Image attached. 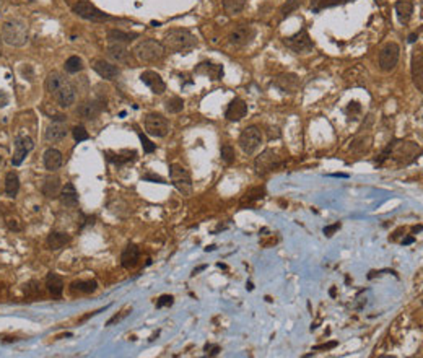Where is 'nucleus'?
Wrapping results in <instances>:
<instances>
[{
	"label": "nucleus",
	"instance_id": "f257e3e1",
	"mask_svg": "<svg viewBox=\"0 0 423 358\" xmlns=\"http://www.w3.org/2000/svg\"><path fill=\"white\" fill-rule=\"evenodd\" d=\"M47 93L54 96L60 108H70L75 103V88L73 85L65 80L59 72H51L46 78Z\"/></svg>",
	"mask_w": 423,
	"mask_h": 358
},
{
	"label": "nucleus",
	"instance_id": "f03ea898",
	"mask_svg": "<svg viewBox=\"0 0 423 358\" xmlns=\"http://www.w3.org/2000/svg\"><path fill=\"white\" fill-rule=\"evenodd\" d=\"M163 46L165 49H170L173 52L188 54L197 46V39L191 31H188V29L176 28V29H170V31L165 34Z\"/></svg>",
	"mask_w": 423,
	"mask_h": 358
},
{
	"label": "nucleus",
	"instance_id": "7ed1b4c3",
	"mask_svg": "<svg viewBox=\"0 0 423 358\" xmlns=\"http://www.w3.org/2000/svg\"><path fill=\"white\" fill-rule=\"evenodd\" d=\"M393 157L396 162L409 165L417 160V157L420 155V147L415 144V142H396V144H391L388 147V150L384 152L383 158L386 157Z\"/></svg>",
	"mask_w": 423,
	"mask_h": 358
},
{
	"label": "nucleus",
	"instance_id": "20e7f679",
	"mask_svg": "<svg viewBox=\"0 0 423 358\" xmlns=\"http://www.w3.org/2000/svg\"><path fill=\"white\" fill-rule=\"evenodd\" d=\"M134 54L140 62H158L165 57L166 49L157 39H145L134 47Z\"/></svg>",
	"mask_w": 423,
	"mask_h": 358
},
{
	"label": "nucleus",
	"instance_id": "39448f33",
	"mask_svg": "<svg viewBox=\"0 0 423 358\" xmlns=\"http://www.w3.org/2000/svg\"><path fill=\"white\" fill-rule=\"evenodd\" d=\"M2 39L10 46L20 47L28 39V28L23 21L10 20L2 24Z\"/></svg>",
	"mask_w": 423,
	"mask_h": 358
},
{
	"label": "nucleus",
	"instance_id": "423d86ee",
	"mask_svg": "<svg viewBox=\"0 0 423 358\" xmlns=\"http://www.w3.org/2000/svg\"><path fill=\"white\" fill-rule=\"evenodd\" d=\"M170 178H171V182L174 184V187H176L183 195L192 194V179H191L189 171L186 170L183 165L173 163L170 166Z\"/></svg>",
	"mask_w": 423,
	"mask_h": 358
},
{
	"label": "nucleus",
	"instance_id": "0eeeda50",
	"mask_svg": "<svg viewBox=\"0 0 423 358\" xmlns=\"http://www.w3.org/2000/svg\"><path fill=\"white\" fill-rule=\"evenodd\" d=\"M238 142H239V147L242 152L247 153V155H252V153L260 147V144H262V132H260V129L256 126L246 127L244 131L241 132Z\"/></svg>",
	"mask_w": 423,
	"mask_h": 358
},
{
	"label": "nucleus",
	"instance_id": "6e6552de",
	"mask_svg": "<svg viewBox=\"0 0 423 358\" xmlns=\"http://www.w3.org/2000/svg\"><path fill=\"white\" fill-rule=\"evenodd\" d=\"M283 44L287 46L288 49H291L295 54H308L314 49L313 41H311L309 34L306 29H300L296 34L290 36V38H285L283 39Z\"/></svg>",
	"mask_w": 423,
	"mask_h": 358
},
{
	"label": "nucleus",
	"instance_id": "1a4fd4ad",
	"mask_svg": "<svg viewBox=\"0 0 423 358\" xmlns=\"http://www.w3.org/2000/svg\"><path fill=\"white\" fill-rule=\"evenodd\" d=\"M401 57V47L396 42H389L383 47V51L379 52V67L384 72H391L396 69L397 62Z\"/></svg>",
	"mask_w": 423,
	"mask_h": 358
},
{
	"label": "nucleus",
	"instance_id": "9d476101",
	"mask_svg": "<svg viewBox=\"0 0 423 358\" xmlns=\"http://www.w3.org/2000/svg\"><path fill=\"white\" fill-rule=\"evenodd\" d=\"M73 11L78 15L85 18V20H90V21H108V20H116L114 16H109L106 15L104 11H101L99 8H96L95 5L90 3V2H78L75 7H73Z\"/></svg>",
	"mask_w": 423,
	"mask_h": 358
},
{
	"label": "nucleus",
	"instance_id": "9b49d317",
	"mask_svg": "<svg viewBox=\"0 0 423 358\" xmlns=\"http://www.w3.org/2000/svg\"><path fill=\"white\" fill-rule=\"evenodd\" d=\"M145 131L148 135H153V137H165L170 132V122L161 114L152 113L145 119Z\"/></svg>",
	"mask_w": 423,
	"mask_h": 358
},
{
	"label": "nucleus",
	"instance_id": "f8f14e48",
	"mask_svg": "<svg viewBox=\"0 0 423 358\" xmlns=\"http://www.w3.org/2000/svg\"><path fill=\"white\" fill-rule=\"evenodd\" d=\"M256 171H257V175H267V173H270V171H273V170H277V168H280V166H282L283 163H282V160H280L278 157H277V153L273 152V150H265L264 153H260V155L257 157V160H256Z\"/></svg>",
	"mask_w": 423,
	"mask_h": 358
},
{
	"label": "nucleus",
	"instance_id": "ddd939ff",
	"mask_svg": "<svg viewBox=\"0 0 423 358\" xmlns=\"http://www.w3.org/2000/svg\"><path fill=\"white\" fill-rule=\"evenodd\" d=\"M254 36H256V31H254L252 26H249V24H238V26H234L231 29V33L228 34V41H229V44H233L236 47H242V46L249 44L254 39Z\"/></svg>",
	"mask_w": 423,
	"mask_h": 358
},
{
	"label": "nucleus",
	"instance_id": "4468645a",
	"mask_svg": "<svg viewBox=\"0 0 423 358\" xmlns=\"http://www.w3.org/2000/svg\"><path fill=\"white\" fill-rule=\"evenodd\" d=\"M34 148V142L28 135H16L15 137V153L13 158H11V165L13 166H20L23 163V160L26 158L28 153Z\"/></svg>",
	"mask_w": 423,
	"mask_h": 358
},
{
	"label": "nucleus",
	"instance_id": "2eb2a0df",
	"mask_svg": "<svg viewBox=\"0 0 423 358\" xmlns=\"http://www.w3.org/2000/svg\"><path fill=\"white\" fill-rule=\"evenodd\" d=\"M68 134V127H67V122L65 119H54L51 124L47 126L46 132H44V139L47 142H60L67 137Z\"/></svg>",
	"mask_w": 423,
	"mask_h": 358
},
{
	"label": "nucleus",
	"instance_id": "dca6fc26",
	"mask_svg": "<svg viewBox=\"0 0 423 358\" xmlns=\"http://www.w3.org/2000/svg\"><path fill=\"white\" fill-rule=\"evenodd\" d=\"M140 80L148 86V88L152 90V93H155V95H163L165 91H166L165 80L161 78V75H160V73H157V72L147 70V72H144L140 75Z\"/></svg>",
	"mask_w": 423,
	"mask_h": 358
},
{
	"label": "nucleus",
	"instance_id": "f3484780",
	"mask_svg": "<svg viewBox=\"0 0 423 358\" xmlns=\"http://www.w3.org/2000/svg\"><path fill=\"white\" fill-rule=\"evenodd\" d=\"M273 85H275L282 93L293 95L298 91V88H300V78H298V75H295V73H283V75L277 77Z\"/></svg>",
	"mask_w": 423,
	"mask_h": 358
},
{
	"label": "nucleus",
	"instance_id": "a211bd4d",
	"mask_svg": "<svg viewBox=\"0 0 423 358\" xmlns=\"http://www.w3.org/2000/svg\"><path fill=\"white\" fill-rule=\"evenodd\" d=\"M101 111H103V103L93 100V101H85L80 104L77 108V114L82 117V119L91 121V119H96V117L101 114Z\"/></svg>",
	"mask_w": 423,
	"mask_h": 358
},
{
	"label": "nucleus",
	"instance_id": "6ab92c4d",
	"mask_svg": "<svg viewBox=\"0 0 423 358\" xmlns=\"http://www.w3.org/2000/svg\"><path fill=\"white\" fill-rule=\"evenodd\" d=\"M246 114H247V104H246V101H242L241 98H234V100L228 104L225 117H226L228 121H231V122H238Z\"/></svg>",
	"mask_w": 423,
	"mask_h": 358
},
{
	"label": "nucleus",
	"instance_id": "aec40b11",
	"mask_svg": "<svg viewBox=\"0 0 423 358\" xmlns=\"http://www.w3.org/2000/svg\"><path fill=\"white\" fill-rule=\"evenodd\" d=\"M93 69H95V72L98 73L99 77L104 78V80H114L119 77V67L111 64V62H106V60H96L95 65H93Z\"/></svg>",
	"mask_w": 423,
	"mask_h": 358
},
{
	"label": "nucleus",
	"instance_id": "412c9836",
	"mask_svg": "<svg viewBox=\"0 0 423 358\" xmlns=\"http://www.w3.org/2000/svg\"><path fill=\"white\" fill-rule=\"evenodd\" d=\"M415 0H397L396 2V13L402 24H407L414 15Z\"/></svg>",
	"mask_w": 423,
	"mask_h": 358
},
{
	"label": "nucleus",
	"instance_id": "4be33fe9",
	"mask_svg": "<svg viewBox=\"0 0 423 358\" xmlns=\"http://www.w3.org/2000/svg\"><path fill=\"white\" fill-rule=\"evenodd\" d=\"M140 259V249L139 246L135 244H127V248L122 251L121 254V264L124 269H132L137 265V262H139Z\"/></svg>",
	"mask_w": 423,
	"mask_h": 358
},
{
	"label": "nucleus",
	"instance_id": "5701e85b",
	"mask_svg": "<svg viewBox=\"0 0 423 358\" xmlns=\"http://www.w3.org/2000/svg\"><path fill=\"white\" fill-rule=\"evenodd\" d=\"M60 202H62V205L68 207V208H75L78 205V194L72 182H67L65 186L60 189Z\"/></svg>",
	"mask_w": 423,
	"mask_h": 358
},
{
	"label": "nucleus",
	"instance_id": "b1692460",
	"mask_svg": "<svg viewBox=\"0 0 423 358\" xmlns=\"http://www.w3.org/2000/svg\"><path fill=\"white\" fill-rule=\"evenodd\" d=\"M44 166L47 171H57L62 166V153L57 148H47L44 152Z\"/></svg>",
	"mask_w": 423,
	"mask_h": 358
},
{
	"label": "nucleus",
	"instance_id": "393cba45",
	"mask_svg": "<svg viewBox=\"0 0 423 358\" xmlns=\"http://www.w3.org/2000/svg\"><path fill=\"white\" fill-rule=\"evenodd\" d=\"M108 55L119 64H126L129 60V51L122 42H111L108 47Z\"/></svg>",
	"mask_w": 423,
	"mask_h": 358
},
{
	"label": "nucleus",
	"instance_id": "a878e982",
	"mask_svg": "<svg viewBox=\"0 0 423 358\" xmlns=\"http://www.w3.org/2000/svg\"><path fill=\"white\" fill-rule=\"evenodd\" d=\"M41 192L46 197H57L60 194V179L57 176H46L41 184Z\"/></svg>",
	"mask_w": 423,
	"mask_h": 358
},
{
	"label": "nucleus",
	"instance_id": "bb28decb",
	"mask_svg": "<svg viewBox=\"0 0 423 358\" xmlns=\"http://www.w3.org/2000/svg\"><path fill=\"white\" fill-rule=\"evenodd\" d=\"M197 73L207 75L212 80H221L223 78V65L220 64H212V62H202L197 67Z\"/></svg>",
	"mask_w": 423,
	"mask_h": 358
},
{
	"label": "nucleus",
	"instance_id": "cd10ccee",
	"mask_svg": "<svg viewBox=\"0 0 423 358\" xmlns=\"http://www.w3.org/2000/svg\"><path fill=\"white\" fill-rule=\"evenodd\" d=\"M46 287L52 296H60L64 293V280L55 272H49L46 277Z\"/></svg>",
	"mask_w": 423,
	"mask_h": 358
},
{
	"label": "nucleus",
	"instance_id": "c85d7f7f",
	"mask_svg": "<svg viewBox=\"0 0 423 358\" xmlns=\"http://www.w3.org/2000/svg\"><path fill=\"white\" fill-rule=\"evenodd\" d=\"M70 243V236L67 233H59V231H52L47 236V246L51 251H59L64 246H67Z\"/></svg>",
	"mask_w": 423,
	"mask_h": 358
},
{
	"label": "nucleus",
	"instance_id": "c756f323",
	"mask_svg": "<svg viewBox=\"0 0 423 358\" xmlns=\"http://www.w3.org/2000/svg\"><path fill=\"white\" fill-rule=\"evenodd\" d=\"M348 2H353V0H313L309 8L313 13H319V11L326 10V8L339 7V5H345Z\"/></svg>",
	"mask_w": 423,
	"mask_h": 358
},
{
	"label": "nucleus",
	"instance_id": "7c9ffc66",
	"mask_svg": "<svg viewBox=\"0 0 423 358\" xmlns=\"http://www.w3.org/2000/svg\"><path fill=\"white\" fill-rule=\"evenodd\" d=\"M412 78L417 86V90H423V75H422V54H414L412 59Z\"/></svg>",
	"mask_w": 423,
	"mask_h": 358
},
{
	"label": "nucleus",
	"instance_id": "2f4dec72",
	"mask_svg": "<svg viewBox=\"0 0 423 358\" xmlns=\"http://www.w3.org/2000/svg\"><path fill=\"white\" fill-rule=\"evenodd\" d=\"M264 197H265V189L264 187H260V186L251 187L249 190H246L244 195L241 197V205H244V203L249 205V203H252V202H257L260 199H264Z\"/></svg>",
	"mask_w": 423,
	"mask_h": 358
},
{
	"label": "nucleus",
	"instance_id": "473e14b6",
	"mask_svg": "<svg viewBox=\"0 0 423 358\" xmlns=\"http://www.w3.org/2000/svg\"><path fill=\"white\" fill-rule=\"evenodd\" d=\"M18 190H20V179L15 175V173H8L5 176V192H7L8 197H16Z\"/></svg>",
	"mask_w": 423,
	"mask_h": 358
},
{
	"label": "nucleus",
	"instance_id": "72a5a7b5",
	"mask_svg": "<svg viewBox=\"0 0 423 358\" xmlns=\"http://www.w3.org/2000/svg\"><path fill=\"white\" fill-rule=\"evenodd\" d=\"M370 147H371V137L370 135H360V137H357L355 140L352 142V145H350V148L353 152H357V153H366L370 150Z\"/></svg>",
	"mask_w": 423,
	"mask_h": 358
},
{
	"label": "nucleus",
	"instance_id": "f704fd0d",
	"mask_svg": "<svg viewBox=\"0 0 423 358\" xmlns=\"http://www.w3.org/2000/svg\"><path fill=\"white\" fill-rule=\"evenodd\" d=\"M98 288V283L95 280H77L72 283V292L80 293H93Z\"/></svg>",
	"mask_w": 423,
	"mask_h": 358
},
{
	"label": "nucleus",
	"instance_id": "c9c22d12",
	"mask_svg": "<svg viewBox=\"0 0 423 358\" xmlns=\"http://www.w3.org/2000/svg\"><path fill=\"white\" fill-rule=\"evenodd\" d=\"M134 38H137V34L124 33V31H121V29H109L108 31V41L109 42H122V44H126V42L132 41Z\"/></svg>",
	"mask_w": 423,
	"mask_h": 358
},
{
	"label": "nucleus",
	"instance_id": "e433bc0d",
	"mask_svg": "<svg viewBox=\"0 0 423 358\" xmlns=\"http://www.w3.org/2000/svg\"><path fill=\"white\" fill-rule=\"evenodd\" d=\"M246 7V0H223V8L228 15H236Z\"/></svg>",
	"mask_w": 423,
	"mask_h": 358
},
{
	"label": "nucleus",
	"instance_id": "4c0bfd02",
	"mask_svg": "<svg viewBox=\"0 0 423 358\" xmlns=\"http://www.w3.org/2000/svg\"><path fill=\"white\" fill-rule=\"evenodd\" d=\"M65 70L68 73H78L83 70V60L78 57V55H72L65 60Z\"/></svg>",
	"mask_w": 423,
	"mask_h": 358
},
{
	"label": "nucleus",
	"instance_id": "58836bf2",
	"mask_svg": "<svg viewBox=\"0 0 423 358\" xmlns=\"http://www.w3.org/2000/svg\"><path fill=\"white\" fill-rule=\"evenodd\" d=\"M165 108H166L168 113L178 114V113H181L183 108H184V100H181V98H178V96H173V98H170V100H166Z\"/></svg>",
	"mask_w": 423,
	"mask_h": 358
},
{
	"label": "nucleus",
	"instance_id": "ea45409f",
	"mask_svg": "<svg viewBox=\"0 0 423 358\" xmlns=\"http://www.w3.org/2000/svg\"><path fill=\"white\" fill-rule=\"evenodd\" d=\"M236 158V153H234V148L229 145V144H225L221 147V160L225 163H233Z\"/></svg>",
	"mask_w": 423,
	"mask_h": 358
},
{
	"label": "nucleus",
	"instance_id": "a19ab883",
	"mask_svg": "<svg viewBox=\"0 0 423 358\" xmlns=\"http://www.w3.org/2000/svg\"><path fill=\"white\" fill-rule=\"evenodd\" d=\"M300 5H301V0H288V2L282 7V10H280V13H282V16L285 18V16H288V15L293 13V11L300 7Z\"/></svg>",
	"mask_w": 423,
	"mask_h": 358
},
{
	"label": "nucleus",
	"instance_id": "79ce46f5",
	"mask_svg": "<svg viewBox=\"0 0 423 358\" xmlns=\"http://www.w3.org/2000/svg\"><path fill=\"white\" fill-rule=\"evenodd\" d=\"M72 134H73V139H75L77 142H83V140H88V139H90V134L86 132V129H85L83 126L73 127Z\"/></svg>",
	"mask_w": 423,
	"mask_h": 358
},
{
	"label": "nucleus",
	"instance_id": "37998d69",
	"mask_svg": "<svg viewBox=\"0 0 423 358\" xmlns=\"http://www.w3.org/2000/svg\"><path fill=\"white\" fill-rule=\"evenodd\" d=\"M139 137H140L142 147H144V152H145V153H153L155 150H157V145H155V144H152V142L148 140V139L145 137L144 134H139Z\"/></svg>",
	"mask_w": 423,
	"mask_h": 358
},
{
	"label": "nucleus",
	"instance_id": "c03bdc74",
	"mask_svg": "<svg viewBox=\"0 0 423 358\" xmlns=\"http://www.w3.org/2000/svg\"><path fill=\"white\" fill-rule=\"evenodd\" d=\"M174 303V298L171 295H161L158 301H157V308H165V306H171Z\"/></svg>",
	"mask_w": 423,
	"mask_h": 358
},
{
	"label": "nucleus",
	"instance_id": "a18cd8bd",
	"mask_svg": "<svg viewBox=\"0 0 423 358\" xmlns=\"http://www.w3.org/2000/svg\"><path fill=\"white\" fill-rule=\"evenodd\" d=\"M340 226H342V225L339 223V221H337V223H334V225H329V226H326V228H324V234H326L327 238H331L335 231L340 230Z\"/></svg>",
	"mask_w": 423,
	"mask_h": 358
},
{
	"label": "nucleus",
	"instance_id": "49530a36",
	"mask_svg": "<svg viewBox=\"0 0 423 358\" xmlns=\"http://www.w3.org/2000/svg\"><path fill=\"white\" fill-rule=\"evenodd\" d=\"M204 350L207 352V355H210V357H215V355H218V352H220V347L218 345H212V344H207L204 347Z\"/></svg>",
	"mask_w": 423,
	"mask_h": 358
},
{
	"label": "nucleus",
	"instance_id": "de8ad7c7",
	"mask_svg": "<svg viewBox=\"0 0 423 358\" xmlns=\"http://www.w3.org/2000/svg\"><path fill=\"white\" fill-rule=\"evenodd\" d=\"M7 226L10 228V230H13V231H20L21 230V225L18 223V218H7Z\"/></svg>",
	"mask_w": 423,
	"mask_h": 358
},
{
	"label": "nucleus",
	"instance_id": "09e8293b",
	"mask_svg": "<svg viewBox=\"0 0 423 358\" xmlns=\"http://www.w3.org/2000/svg\"><path fill=\"white\" fill-rule=\"evenodd\" d=\"M345 111H347L348 114H350V113H352V114H357V113H360V111H362V106H360L358 103H350Z\"/></svg>",
	"mask_w": 423,
	"mask_h": 358
},
{
	"label": "nucleus",
	"instance_id": "8fccbe9b",
	"mask_svg": "<svg viewBox=\"0 0 423 358\" xmlns=\"http://www.w3.org/2000/svg\"><path fill=\"white\" fill-rule=\"evenodd\" d=\"M145 181H153V182H160V184H165V179L158 176V175H145L144 176Z\"/></svg>",
	"mask_w": 423,
	"mask_h": 358
},
{
	"label": "nucleus",
	"instance_id": "3c124183",
	"mask_svg": "<svg viewBox=\"0 0 423 358\" xmlns=\"http://www.w3.org/2000/svg\"><path fill=\"white\" fill-rule=\"evenodd\" d=\"M8 95L5 93V91H0V108H5L8 104Z\"/></svg>",
	"mask_w": 423,
	"mask_h": 358
},
{
	"label": "nucleus",
	"instance_id": "603ef678",
	"mask_svg": "<svg viewBox=\"0 0 423 358\" xmlns=\"http://www.w3.org/2000/svg\"><path fill=\"white\" fill-rule=\"evenodd\" d=\"M335 345H337V342H331V344H326V345H317V347H314V350H327V349H334Z\"/></svg>",
	"mask_w": 423,
	"mask_h": 358
},
{
	"label": "nucleus",
	"instance_id": "864d4df0",
	"mask_svg": "<svg viewBox=\"0 0 423 358\" xmlns=\"http://www.w3.org/2000/svg\"><path fill=\"white\" fill-rule=\"evenodd\" d=\"M205 269H207V265H201V267H197V269L192 270V275H197L199 272H202V270H205Z\"/></svg>",
	"mask_w": 423,
	"mask_h": 358
},
{
	"label": "nucleus",
	"instance_id": "5fc2aeb1",
	"mask_svg": "<svg viewBox=\"0 0 423 358\" xmlns=\"http://www.w3.org/2000/svg\"><path fill=\"white\" fill-rule=\"evenodd\" d=\"M414 241H415V238H414V236H409V238H406V239H404V241H402V244H412Z\"/></svg>",
	"mask_w": 423,
	"mask_h": 358
},
{
	"label": "nucleus",
	"instance_id": "6e6d98bb",
	"mask_svg": "<svg viewBox=\"0 0 423 358\" xmlns=\"http://www.w3.org/2000/svg\"><path fill=\"white\" fill-rule=\"evenodd\" d=\"M417 39H419V34H415V33H414V34H410V36H409V42H415Z\"/></svg>",
	"mask_w": 423,
	"mask_h": 358
},
{
	"label": "nucleus",
	"instance_id": "4d7b16f0",
	"mask_svg": "<svg viewBox=\"0 0 423 358\" xmlns=\"http://www.w3.org/2000/svg\"><path fill=\"white\" fill-rule=\"evenodd\" d=\"M0 49H2V39H0Z\"/></svg>",
	"mask_w": 423,
	"mask_h": 358
},
{
	"label": "nucleus",
	"instance_id": "13d9d810",
	"mask_svg": "<svg viewBox=\"0 0 423 358\" xmlns=\"http://www.w3.org/2000/svg\"><path fill=\"white\" fill-rule=\"evenodd\" d=\"M26 2H34V0H26Z\"/></svg>",
	"mask_w": 423,
	"mask_h": 358
},
{
	"label": "nucleus",
	"instance_id": "bf43d9fd",
	"mask_svg": "<svg viewBox=\"0 0 423 358\" xmlns=\"http://www.w3.org/2000/svg\"><path fill=\"white\" fill-rule=\"evenodd\" d=\"M0 163H2V157H0Z\"/></svg>",
	"mask_w": 423,
	"mask_h": 358
}]
</instances>
